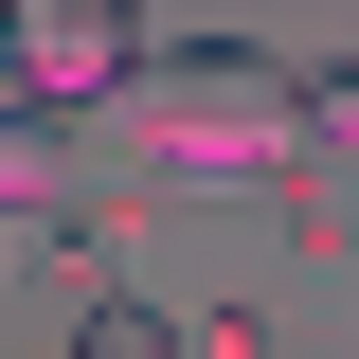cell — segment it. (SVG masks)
Returning a JSON list of instances; mask_svg holds the SVG:
<instances>
[{
    "mask_svg": "<svg viewBox=\"0 0 359 359\" xmlns=\"http://www.w3.org/2000/svg\"><path fill=\"white\" fill-rule=\"evenodd\" d=\"M0 180H18V216H72V108H18L0 126Z\"/></svg>",
    "mask_w": 359,
    "mask_h": 359,
    "instance_id": "3",
    "label": "cell"
},
{
    "mask_svg": "<svg viewBox=\"0 0 359 359\" xmlns=\"http://www.w3.org/2000/svg\"><path fill=\"white\" fill-rule=\"evenodd\" d=\"M198 359H269V306H198Z\"/></svg>",
    "mask_w": 359,
    "mask_h": 359,
    "instance_id": "5",
    "label": "cell"
},
{
    "mask_svg": "<svg viewBox=\"0 0 359 359\" xmlns=\"http://www.w3.org/2000/svg\"><path fill=\"white\" fill-rule=\"evenodd\" d=\"M72 359H198V306H144V287H90V306H72Z\"/></svg>",
    "mask_w": 359,
    "mask_h": 359,
    "instance_id": "2",
    "label": "cell"
},
{
    "mask_svg": "<svg viewBox=\"0 0 359 359\" xmlns=\"http://www.w3.org/2000/svg\"><path fill=\"white\" fill-rule=\"evenodd\" d=\"M287 126H306V162H359V54H306L287 72Z\"/></svg>",
    "mask_w": 359,
    "mask_h": 359,
    "instance_id": "4",
    "label": "cell"
},
{
    "mask_svg": "<svg viewBox=\"0 0 359 359\" xmlns=\"http://www.w3.org/2000/svg\"><path fill=\"white\" fill-rule=\"evenodd\" d=\"M0 54H18V108H126L162 72L144 0H0Z\"/></svg>",
    "mask_w": 359,
    "mask_h": 359,
    "instance_id": "1",
    "label": "cell"
}]
</instances>
